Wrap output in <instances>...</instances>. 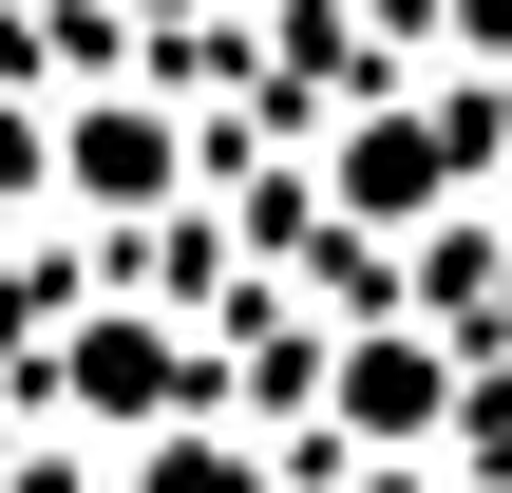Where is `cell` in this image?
<instances>
[{
  "instance_id": "1",
  "label": "cell",
  "mask_w": 512,
  "mask_h": 493,
  "mask_svg": "<svg viewBox=\"0 0 512 493\" xmlns=\"http://www.w3.org/2000/svg\"><path fill=\"white\" fill-rule=\"evenodd\" d=\"M456 171H475V114H361V133H342V209H361V228H418Z\"/></svg>"
},
{
  "instance_id": "5",
  "label": "cell",
  "mask_w": 512,
  "mask_h": 493,
  "mask_svg": "<svg viewBox=\"0 0 512 493\" xmlns=\"http://www.w3.org/2000/svg\"><path fill=\"white\" fill-rule=\"evenodd\" d=\"M456 38H475V57H512V0H456Z\"/></svg>"
},
{
  "instance_id": "6",
  "label": "cell",
  "mask_w": 512,
  "mask_h": 493,
  "mask_svg": "<svg viewBox=\"0 0 512 493\" xmlns=\"http://www.w3.org/2000/svg\"><path fill=\"white\" fill-rule=\"evenodd\" d=\"M152 19H190V0H152Z\"/></svg>"
},
{
  "instance_id": "3",
  "label": "cell",
  "mask_w": 512,
  "mask_h": 493,
  "mask_svg": "<svg viewBox=\"0 0 512 493\" xmlns=\"http://www.w3.org/2000/svg\"><path fill=\"white\" fill-rule=\"evenodd\" d=\"M342 418H361V437H399V456H418V437H437V418H456V361H437V342H361V361H342Z\"/></svg>"
},
{
  "instance_id": "7",
  "label": "cell",
  "mask_w": 512,
  "mask_h": 493,
  "mask_svg": "<svg viewBox=\"0 0 512 493\" xmlns=\"http://www.w3.org/2000/svg\"><path fill=\"white\" fill-rule=\"evenodd\" d=\"M494 285H512V266H494Z\"/></svg>"
},
{
  "instance_id": "4",
  "label": "cell",
  "mask_w": 512,
  "mask_h": 493,
  "mask_svg": "<svg viewBox=\"0 0 512 493\" xmlns=\"http://www.w3.org/2000/svg\"><path fill=\"white\" fill-rule=\"evenodd\" d=\"M57 380H76L95 418H152V399H171L190 361H171V323H76V361H57Z\"/></svg>"
},
{
  "instance_id": "2",
  "label": "cell",
  "mask_w": 512,
  "mask_h": 493,
  "mask_svg": "<svg viewBox=\"0 0 512 493\" xmlns=\"http://www.w3.org/2000/svg\"><path fill=\"white\" fill-rule=\"evenodd\" d=\"M57 171H76L95 209H152V190H171V114H133V95H95V114L57 133Z\"/></svg>"
}]
</instances>
